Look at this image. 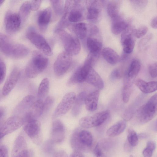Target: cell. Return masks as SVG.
Listing matches in <instances>:
<instances>
[{
	"mask_svg": "<svg viewBox=\"0 0 157 157\" xmlns=\"http://www.w3.org/2000/svg\"><path fill=\"white\" fill-rule=\"evenodd\" d=\"M48 62V58L44 55L37 51H34L25 69L26 76L30 78L36 77L46 68Z\"/></svg>",
	"mask_w": 157,
	"mask_h": 157,
	"instance_id": "obj_1",
	"label": "cell"
},
{
	"mask_svg": "<svg viewBox=\"0 0 157 157\" xmlns=\"http://www.w3.org/2000/svg\"><path fill=\"white\" fill-rule=\"evenodd\" d=\"M0 51L11 58L20 59L23 56L25 49L23 44L13 42L0 33Z\"/></svg>",
	"mask_w": 157,
	"mask_h": 157,
	"instance_id": "obj_2",
	"label": "cell"
},
{
	"mask_svg": "<svg viewBox=\"0 0 157 157\" xmlns=\"http://www.w3.org/2000/svg\"><path fill=\"white\" fill-rule=\"evenodd\" d=\"M93 138L92 134L85 130L77 129L73 133L71 142L72 147L77 151L84 150L92 144Z\"/></svg>",
	"mask_w": 157,
	"mask_h": 157,
	"instance_id": "obj_3",
	"label": "cell"
},
{
	"mask_svg": "<svg viewBox=\"0 0 157 157\" xmlns=\"http://www.w3.org/2000/svg\"><path fill=\"white\" fill-rule=\"evenodd\" d=\"M157 111V95L155 94L139 108L137 111V117L140 122L146 123L156 116Z\"/></svg>",
	"mask_w": 157,
	"mask_h": 157,
	"instance_id": "obj_4",
	"label": "cell"
},
{
	"mask_svg": "<svg viewBox=\"0 0 157 157\" xmlns=\"http://www.w3.org/2000/svg\"><path fill=\"white\" fill-rule=\"evenodd\" d=\"M56 32L61 39L66 52L72 56L79 53L81 46L78 38L63 29L56 30Z\"/></svg>",
	"mask_w": 157,
	"mask_h": 157,
	"instance_id": "obj_5",
	"label": "cell"
},
{
	"mask_svg": "<svg viewBox=\"0 0 157 157\" xmlns=\"http://www.w3.org/2000/svg\"><path fill=\"white\" fill-rule=\"evenodd\" d=\"M26 36L29 41L44 55L51 56L52 54L51 48L45 38L35 31L33 28L27 30Z\"/></svg>",
	"mask_w": 157,
	"mask_h": 157,
	"instance_id": "obj_6",
	"label": "cell"
},
{
	"mask_svg": "<svg viewBox=\"0 0 157 157\" xmlns=\"http://www.w3.org/2000/svg\"><path fill=\"white\" fill-rule=\"evenodd\" d=\"M109 113V111L107 110L91 116L83 117L79 120V124L82 127L86 128L98 126L107 120Z\"/></svg>",
	"mask_w": 157,
	"mask_h": 157,
	"instance_id": "obj_7",
	"label": "cell"
},
{
	"mask_svg": "<svg viewBox=\"0 0 157 157\" xmlns=\"http://www.w3.org/2000/svg\"><path fill=\"white\" fill-rule=\"evenodd\" d=\"M72 56L65 51L59 54L53 67L54 72L56 75L62 76L67 71L72 63Z\"/></svg>",
	"mask_w": 157,
	"mask_h": 157,
	"instance_id": "obj_8",
	"label": "cell"
},
{
	"mask_svg": "<svg viewBox=\"0 0 157 157\" xmlns=\"http://www.w3.org/2000/svg\"><path fill=\"white\" fill-rule=\"evenodd\" d=\"M76 98V94L74 92H69L65 94L56 109L53 115V118L66 113L73 106Z\"/></svg>",
	"mask_w": 157,
	"mask_h": 157,
	"instance_id": "obj_9",
	"label": "cell"
},
{
	"mask_svg": "<svg viewBox=\"0 0 157 157\" xmlns=\"http://www.w3.org/2000/svg\"><path fill=\"white\" fill-rule=\"evenodd\" d=\"M25 124L23 117L14 115L8 118L0 127V139Z\"/></svg>",
	"mask_w": 157,
	"mask_h": 157,
	"instance_id": "obj_10",
	"label": "cell"
},
{
	"mask_svg": "<svg viewBox=\"0 0 157 157\" xmlns=\"http://www.w3.org/2000/svg\"><path fill=\"white\" fill-rule=\"evenodd\" d=\"M21 22L18 14L11 11L6 13L5 18V25L7 33L14 34L19 29Z\"/></svg>",
	"mask_w": 157,
	"mask_h": 157,
	"instance_id": "obj_11",
	"label": "cell"
},
{
	"mask_svg": "<svg viewBox=\"0 0 157 157\" xmlns=\"http://www.w3.org/2000/svg\"><path fill=\"white\" fill-rule=\"evenodd\" d=\"M24 130L26 134L37 144H40L42 141L40 133V123L37 120L25 123Z\"/></svg>",
	"mask_w": 157,
	"mask_h": 157,
	"instance_id": "obj_12",
	"label": "cell"
},
{
	"mask_svg": "<svg viewBox=\"0 0 157 157\" xmlns=\"http://www.w3.org/2000/svg\"><path fill=\"white\" fill-rule=\"evenodd\" d=\"M135 29L132 27H127L122 32L121 42L124 52L127 54H130L133 51L135 46Z\"/></svg>",
	"mask_w": 157,
	"mask_h": 157,
	"instance_id": "obj_13",
	"label": "cell"
},
{
	"mask_svg": "<svg viewBox=\"0 0 157 157\" xmlns=\"http://www.w3.org/2000/svg\"><path fill=\"white\" fill-rule=\"evenodd\" d=\"M90 1L88 6L86 18L89 22L94 23L97 22L99 18L103 8V1L94 0Z\"/></svg>",
	"mask_w": 157,
	"mask_h": 157,
	"instance_id": "obj_14",
	"label": "cell"
},
{
	"mask_svg": "<svg viewBox=\"0 0 157 157\" xmlns=\"http://www.w3.org/2000/svg\"><path fill=\"white\" fill-rule=\"evenodd\" d=\"M43 101L38 99L34 102L28 111L23 116L25 124L29 121L37 120L43 114Z\"/></svg>",
	"mask_w": 157,
	"mask_h": 157,
	"instance_id": "obj_15",
	"label": "cell"
},
{
	"mask_svg": "<svg viewBox=\"0 0 157 157\" xmlns=\"http://www.w3.org/2000/svg\"><path fill=\"white\" fill-rule=\"evenodd\" d=\"M20 75V70L18 68L14 67L12 70L3 85L2 89L3 95L6 96L10 94L17 83Z\"/></svg>",
	"mask_w": 157,
	"mask_h": 157,
	"instance_id": "obj_16",
	"label": "cell"
},
{
	"mask_svg": "<svg viewBox=\"0 0 157 157\" xmlns=\"http://www.w3.org/2000/svg\"><path fill=\"white\" fill-rule=\"evenodd\" d=\"M65 134V128L62 122L59 119L55 120L52 124L50 134L51 140L55 143H60L64 140Z\"/></svg>",
	"mask_w": 157,
	"mask_h": 157,
	"instance_id": "obj_17",
	"label": "cell"
},
{
	"mask_svg": "<svg viewBox=\"0 0 157 157\" xmlns=\"http://www.w3.org/2000/svg\"><path fill=\"white\" fill-rule=\"evenodd\" d=\"M35 101V97L32 95H28L25 97L15 108L14 115L23 117Z\"/></svg>",
	"mask_w": 157,
	"mask_h": 157,
	"instance_id": "obj_18",
	"label": "cell"
},
{
	"mask_svg": "<svg viewBox=\"0 0 157 157\" xmlns=\"http://www.w3.org/2000/svg\"><path fill=\"white\" fill-rule=\"evenodd\" d=\"M72 1L69 9L67 20L71 22H78L82 19L83 17L82 8L78 2V1Z\"/></svg>",
	"mask_w": 157,
	"mask_h": 157,
	"instance_id": "obj_19",
	"label": "cell"
},
{
	"mask_svg": "<svg viewBox=\"0 0 157 157\" xmlns=\"http://www.w3.org/2000/svg\"><path fill=\"white\" fill-rule=\"evenodd\" d=\"M85 82L99 89H102L104 87V84L102 79L93 67H90L89 69Z\"/></svg>",
	"mask_w": 157,
	"mask_h": 157,
	"instance_id": "obj_20",
	"label": "cell"
},
{
	"mask_svg": "<svg viewBox=\"0 0 157 157\" xmlns=\"http://www.w3.org/2000/svg\"><path fill=\"white\" fill-rule=\"evenodd\" d=\"M51 8L47 7L40 11L39 13L37 23L40 30L44 32L47 29L52 16Z\"/></svg>",
	"mask_w": 157,
	"mask_h": 157,
	"instance_id": "obj_21",
	"label": "cell"
},
{
	"mask_svg": "<svg viewBox=\"0 0 157 157\" xmlns=\"http://www.w3.org/2000/svg\"><path fill=\"white\" fill-rule=\"evenodd\" d=\"M100 91L98 90H95L86 95L84 104L86 109L90 111H94L97 108Z\"/></svg>",
	"mask_w": 157,
	"mask_h": 157,
	"instance_id": "obj_22",
	"label": "cell"
},
{
	"mask_svg": "<svg viewBox=\"0 0 157 157\" xmlns=\"http://www.w3.org/2000/svg\"><path fill=\"white\" fill-rule=\"evenodd\" d=\"M134 83L142 92L145 94L152 93L157 90L156 81L147 82L139 78L135 80Z\"/></svg>",
	"mask_w": 157,
	"mask_h": 157,
	"instance_id": "obj_23",
	"label": "cell"
},
{
	"mask_svg": "<svg viewBox=\"0 0 157 157\" xmlns=\"http://www.w3.org/2000/svg\"><path fill=\"white\" fill-rule=\"evenodd\" d=\"M126 124V120L119 121L107 129L106 132V135L110 137H113L120 135L124 131Z\"/></svg>",
	"mask_w": 157,
	"mask_h": 157,
	"instance_id": "obj_24",
	"label": "cell"
},
{
	"mask_svg": "<svg viewBox=\"0 0 157 157\" xmlns=\"http://www.w3.org/2000/svg\"><path fill=\"white\" fill-rule=\"evenodd\" d=\"M101 54L106 61L112 65L117 64L121 59L118 54L114 50L110 48H104L102 51Z\"/></svg>",
	"mask_w": 157,
	"mask_h": 157,
	"instance_id": "obj_25",
	"label": "cell"
},
{
	"mask_svg": "<svg viewBox=\"0 0 157 157\" xmlns=\"http://www.w3.org/2000/svg\"><path fill=\"white\" fill-rule=\"evenodd\" d=\"M111 26L112 33L115 35L119 34L128 27L127 22L122 19L119 16L113 19Z\"/></svg>",
	"mask_w": 157,
	"mask_h": 157,
	"instance_id": "obj_26",
	"label": "cell"
},
{
	"mask_svg": "<svg viewBox=\"0 0 157 157\" xmlns=\"http://www.w3.org/2000/svg\"><path fill=\"white\" fill-rule=\"evenodd\" d=\"M85 91L81 92L76 98L72 110V113L74 117L77 116L80 113L86 95Z\"/></svg>",
	"mask_w": 157,
	"mask_h": 157,
	"instance_id": "obj_27",
	"label": "cell"
},
{
	"mask_svg": "<svg viewBox=\"0 0 157 157\" xmlns=\"http://www.w3.org/2000/svg\"><path fill=\"white\" fill-rule=\"evenodd\" d=\"M87 46L90 53L100 54L102 44L98 39L91 36L89 37L86 41Z\"/></svg>",
	"mask_w": 157,
	"mask_h": 157,
	"instance_id": "obj_28",
	"label": "cell"
},
{
	"mask_svg": "<svg viewBox=\"0 0 157 157\" xmlns=\"http://www.w3.org/2000/svg\"><path fill=\"white\" fill-rule=\"evenodd\" d=\"M140 67L141 65L139 61L137 60L133 61L130 65L125 77L134 81L136 77L139 72Z\"/></svg>",
	"mask_w": 157,
	"mask_h": 157,
	"instance_id": "obj_29",
	"label": "cell"
},
{
	"mask_svg": "<svg viewBox=\"0 0 157 157\" xmlns=\"http://www.w3.org/2000/svg\"><path fill=\"white\" fill-rule=\"evenodd\" d=\"M49 81L47 78L43 79L40 83L38 88V99L42 101L47 97L49 90Z\"/></svg>",
	"mask_w": 157,
	"mask_h": 157,
	"instance_id": "obj_30",
	"label": "cell"
},
{
	"mask_svg": "<svg viewBox=\"0 0 157 157\" xmlns=\"http://www.w3.org/2000/svg\"><path fill=\"white\" fill-rule=\"evenodd\" d=\"M73 30L78 38L84 39L88 33V27L84 23L80 22L76 24L73 27Z\"/></svg>",
	"mask_w": 157,
	"mask_h": 157,
	"instance_id": "obj_31",
	"label": "cell"
},
{
	"mask_svg": "<svg viewBox=\"0 0 157 157\" xmlns=\"http://www.w3.org/2000/svg\"><path fill=\"white\" fill-rule=\"evenodd\" d=\"M120 4L117 1H110L107 4V11L109 16L112 19L119 16Z\"/></svg>",
	"mask_w": 157,
	"mask_h": 157,
	"instance_id": "obj_32",
	"label": "cell"
},
{
	"mask_svg": "<svg viewBox=\"0 0 157 157\" xmlns=\"http://www.w3.org/2000/svg\"><path fill=\"white\" fill-rule=\"evenodd\" d=\"M31 10L30 2H25L22 5L18 13L21 22H24L27 19Z\"/></svg>",
	"mask_w": 157,
	"mask_h": 157,
	"instance_id": "obj_33",
	"label": "cell"
},
{
	"mask_svg": "<svg viewBox=\"0 0 157 157\" xmlns=\"http://www.w3.org/2000/svg\"><path fill=\"white\" fill-rule=\"evenodd\" d=\"M55 13L58 16L62 14L63 12L65 3L63 0H51Z\"/></svg>",
	"mask_w": 157,
	"mask_h": 157,
	"instance_id": "obj_34",
	"label": "cell"
},
{
	"mask_svg": "<svg viewBox=\"0 0 157 157\" xmlns=\"http://www.w3.org/2000/svg\"><path fill=\"white\" fill-rule=\"evenodd\" d=\"M128 132L127 140L129 145L132 147L136 146L138 144L139 141L136 132L131 128L128 129Z\"/></svg>",
	"mask_w": 157,
	"mask_h": 157,
	"instance_id": "obj_35",
	"label": "cell"
},
{
	"mask_svg": "<svg viewBox=\"0 0 157 157\" xmlns=\"http://www.w3.org/2000/svg\"><path fill=\"white\" fill-rule=\"evenodd\" d=\"M132 86L123 84L122 95V100L125 103H127L129 101L131 93Z\"/></svg>",
	"mask_w": 157,
	"mask_h": 157,
	"instance_id": "obj_36",
	"label": "cell"
},
{
	"mask_svg": "<svg viewBox=\"0 0 157 157\" xmlns=\"http://www.w3.org/2000/svg\"><path fill=\"white\" fill-rule=\"evenodd\" d=\"M54 102L53 98L51 96H48L46 98L43 102V114L45 113L50 110L52 107Z\"/></svg>",
	"mask_w": 157,
	"mask_h": 157,
	"instance_id": "obj_37",
	"label": "cell"
},
{
	"mask_svg": "<svg viewBox=\"0 0 157 157\" xmlns=\"http://www.w3.org/2000/svg\"><path fill=\"white\" fill-rule=\"evenodd\" d=\"M147 30L148 28L147 26H142L135 29V36L138 38L142 37L146 34Z\"/></svg>",
	"mask_w": 157,
	"mask_h": 157,
	"instance_id": "obj_38",
	"label": "cell"
},
{
	"mask_svg": "<svg viewBox=\"0 0 157 157\" xmlns=\"http://www.w3.org/2000/svg\"><path fill=\"white\" fill-rule=\"evenodd\" d=\"M6 67L4 62L0 58V84L5 79L6 73Z\"/></svg>",
	"mask_w": 157,
	"mask_h": 157,
	"instance_id": "obj_39",
	"label": "cell"
},
{
	"mask_svg": "<svg viewBox=\"0 0 157 157\" xmlns=\"http://www.w3.org/2000/svg\"><path fill=\"white\" fill-rule=\"evenodd\" d=\"M157 64L156 62L151 64L148 67L149 72L151 77L155 78L157 75Z\"/></svg>",
	"mask_w": 157,
	"mask_h": 157,
	"instance_id": "obj_40",
	"label": "cell"
},
{
	"mask_svg": "<svg viewBox=\"0 0 157 157\" xmlns=\"http://www.w3.org/2000/svg\"><path fill=\"white\" fill-rule=\"evenodd\" d=\"M121 71L118 69L114 70L110 75V78L112 79H116L120 78L122 77Z\"/></svg>",
	"mask_w": 157,
	"mask_h": 157,
	"instance_id": "obj_41",
	"label": "cell"
},
{
	"mask_svg": "<svg viewBox=\"0 0 157 157\" xmlns=\"http://www.w3.org/2000/svg\"><path fill=\"white\" fill-rule=\"evenodd\" d=\"M41 0H33L30 2L31 10L35 11L39 8L42 2Z\"/></svg>",
	"mask_w": 157,
	"mask_h": 157,
	"instance_id": "obj_42",
	"label": "cell"
},
{
	"mask_svg": "<svg viewBox=\"0 0 157 157\" xmlns=\"http://www.w3.org/2000/svg\"><path fill=\"white\" fill-rule=\"evenodd\" d=\"M0 157H8L7 149L4 145H0Z\"/></svg>",
	"mask_w": 157,
	"mask_h": 157,
	"instance_id": "obj_43",
	"label": "cell"
},
{
	"mask_svg": "<svg viewBox=\"0 0 157 157\" xmlns=\"http://www.w3.org/2000/svg\"><path fill=\"white\" fill-rule=\"evenodd\" d=\"M153 150L146 147L143 151V154L144 157H151Z\"/></svg>",
	"mask_w": 157,
	"mask_h": 157,
	"instance_id": "obj_44",
	"label": "cell"
},
{
	"mask_svg": "<svg viewBox=\"0 0 157 157\" xmlns=\"http://www.w3.org/2000/svg\"><path fill=\"white\" fill-rule=\"evenodd\" d=\"M14 157H29L27 150L25 148L22 149Z\"/></svg>",
	"mask_w": 157,
	"mask_h": 157,
	"instance_id": "obj_45",
	"label": "cell"
},
{
	"mask_svg": "<svg viewBox=\"0 0 157 157\" xmlns=\"http://www.w3.org/2000/svg\"><path fill=\"white\" fill-rule=\"evenodd\" d=\"M94 153L97 157H100L102 155V151L98 143L95 146L94 149Z\"/></svg>",
	"mask_w": 157,
	"mask_h": 157,
	"instance_id": "obj_46",
	"label": "cell"
},
{
	"mask_svg": "<svg viewBox=\"0 0 157 157\" xmlns=\"http://www.w3.org/2000/svg\"><path fill=\"white\" fill-rule=\"evenodd\" d=\"M53 157H68L67 153L64 151L60 150L56 152Z\"/></svg>",
	"mask_w": 157,
	"mask_h": 157,
	"instance_id": "obj_47",
	"label": "cell"
},
{
	"mask_svg": "<svg viewBox=\"0 0 157 157\" xmlns=\"http://www.w3.org/2000/svg\"><path fill=\"white\" fill-rule=\"evenodd\" d=\"M69 157H84L80 151H75L70 155Z\"/></svg>",
	"mask_w": 157,
	"mask_h": 157,
	"instance_id": "obj_48",
	"label": "cell"
},
{
	"mask_svg": "<svg viewBox=\"0 0 157 157\" xmlns=\"http://www.w3.org/2000/svg\"><path fill=\"white\" fill-rule=\"evenodd\" d=\"M146 147L154 150L156 147L155 144L153 141H149L147 143Z\"/></svg>",
	"mask_w": 157,
	"mask_h": 157,
	"instance_id": "obj_49",
	"label": "cell"
},
{
	"mask_svg": "<svg viewBox=\"0 0 157 157\" xmlns=\"http://www.w3.org/2000/svg\"><path fill=\"white\" fill-rule=\"evenodd\" d=\"M151 26L154 29H156L157 27V17H154L151 20Z\"/></svg>",
	"mask_w": 157,
	"mask_h": 157,
	"instance_id": "obj_50",
	"label": "cell"
},
{
	"mask_svg": "<svg viewBox=\"0 0 157 157\" xmlns=\"http://www.w3.org/2000/svg\"><path fill=\"white\" fill-rule=\"evenodd\" d=\"M5 113L4 108L2 107H0V120L4 116Z\"/></svg>",
	"mask_w": 157,
	"mask_h": 157,
	"instance_id": "obj_51",
	"label": "cell"
},
{
	"mask_svg": "<svg viewBox=\"0 0 157 157\" xmlns=\"http://www.w3.org/2000/svg\"><path fill=\"white\" fill-rule=\"evenodd\" d=\"M4 1V0H0V6L3 3Z\"/></svg>",
	"mask_w": 157,
	"mask_h": 157,
	"instance_id": "obj_52",
	"label": "cell"
},
{
	"mask_svg": "<svg viewBox=\"0 0 157 157\" xmlns=\"http://www.w3.org/2000/svg\"><path fill=\"white\" fill-rule=\"evenodd\" d=\"M130 157H134L132 155H131L130 156Z\"/></svg>",
	"mask_w": 157,
	"mask_h": 157,
	"instance_id": "obj_53",
	"label": "cell"
}]
</instances>
